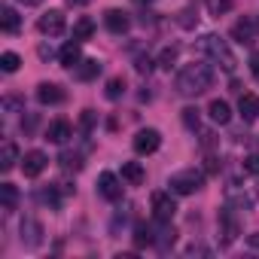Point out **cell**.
<instances>
[{"mask_svg":"<svg viewBox=\"0 0 259 259\" xmlns=\"http://www.w3.org/2000/svg\"><path fill=\"white\" fill-rule=\"evenodd\" d=\"M213 85V67L210 64H186L177 79H174V89L183 95V98H198L204 95L207 89Z\"/></svg>","mask_w":259,"mask_h":259,"instance_id":"obj_1","label":"cell"},{"mask_svg":"<svg viewBox=\"0 0 259 259\" xmlns=\"http://www.w3.org/2000/svg\"><path fill=\"white\" fill-rule=\"evenodd\" d=\"M201 49L210 55V61L213 64H220L226 73H235V55H232V49H229V43L223 40V37H217V34H207L204 37V43H201Z\"/></svg>","mask_w":259,"mask_h":259,"instance_id":"obj_2","label":"cell"},{"mask_svg":"<svg viewBox=\"0 0 259 259\" xmlns=\"http://www.w3.org/2000/svg\"><path fill=\"white\" fill-rule=\"evenodd\" d=\"M171 192H177V195H192V192H198L201 186H204V174L201 171H195V168H183V171H177V174H171Z\"/></svg>","mask_w":259,"mask_h":259,"instance_id":"obj_3","label":"cell"},{"mask_svg":"<svg viewBox=\"0 0 259 259\" xmlns=\"http://www.w3.org/2000/svg\"><path fill=\"white\" fill-rule=\"evenodd\" d=\"M217 226H220V244H232L235 238H238V232H241V223H238V213L232 210V207H223L220 210V220H217Z\"/></svg>","mask_w":259,"mask_h":259,"instance_id":"obj_4","label":"cell"},{"mask_svg":"<svg viewBox=\"0 0 259 259\" xmlns=\"http://www.w3.org/2000/svg\"><path fill=\"white\" fill-rule=\"evenodd\" d=\"M153 217L159 223H171L174 213H177V201L171 198V192H153Z\"/></svg>","mask_w":259,"mask_h":259,"instance_id":"obj_5","label":"cell"},{"mask_svg":"<svg viewBox=\"0 0 259 259\" xmlns=\"http://www.w3.org/2000/svg\"><path fill=\"white\" fill-rule=\"evenodd\" d=\"M37 28H40V34L43 37H61L64 34V13L61 10H49V13H43L40 16V22H37Z\"/></svg>","mask_w":259,"mask_h":259,"instance_id":"obj_6","label":"cell"},{"mask_svg":"<svg viewBox=\"0 0 259 259\" xmlns=\"http://www.w3.org/2000/svg\"><path fill=\"white\" fill-rule=\"evenodd\" d=\"M162 147V135L156 132V128H141V132L135 135V153L141 156H150Z\"/></svg>","mask_w":259,"mask_h":259,"instance_id":"obj_7","label":"cell"},{"mask_svg":"<svg viewBox=\"0 0 259 259\" xmlns=\"http://www.w3.org/2000/svg\"><path fill=\"white\" fill-rule=\"evenodd\" d=\"M98 192H101L107 201H119V198H122V183H119V177H116L113 171H104V174L98 177Z\"/></svg>","mask_w":259,"mask_h":259,"instance_id":"obj_8","label":"cell"},{"mask_svg":"<svg viewBox=\"0 0 259 259\" xmlns=\"http://www.w3.org/2000/svg\"><path fill=\"white\" fill-rule=\"evenodd\" d=\"M46 165H49V159H46V153H40V150L25 153V159H22V171H25V177H40V174L46 171Z\"/></svg>","mask_w":259,"mask_h":259,"instance_id":"obj_9","label":"cell"},{"mask_svg":"<svg viewBox=\"0 0 259 259\" xmlns=\"http://www.w3.org/2000/svg\"><path fill=\"white\" fill-rule=\"evenodd\" d=\"M22 244L25 247H40L43 244V226L34 217H25L22 220Z\"/></svg>","mask_w":259,"mask_h":259,"instance_id":"obj_10","label":"cell"},{"mask_svg":"<svg viewBox=\"0 0 259 259\" xmlns=\"http://www.w3.org/2000/svg\"><path fill=\"white\" fill-rule=\"evenodd\" d=\"M37 101H40L43 107L61 104V101H64V89L55 85V82H40V85H37Z\"/></svg>","mask_w":259,"mask_h":259,"instance_id":"obj_11","label":"cell"},{"mask_svg":"<svg viewBox=\"0 0 259 259\" xmlns=\"http://www.w3.org/2000/svg\"><path fill=\"white\" fill-rule=\"evenodd\" d=\"M70 138H73V128H70L67 119H55V122H49V128H46V141H52V144H64V141H70Z\"/></svg>","mask_w":259,"mask_h":259,"instance_id":"obj_12","label":"cell"},{"mask_svg":"<svg viewBox=\"0 0 259 259\" xmlns=\"http://www.w3.org/2000/svg\"><path fill=\"white\" fill-rule=\"evenodd\" d=\"M104 25H107L110 34H125L128 28H132V19H128L122 10H107L104 13Z\"/></svg>","mask_w":259,"mask_h":259,"instance_id":"obj_13","label":"cell"},{"mask_svg":"<svg viewBox=\"0 0 259 259\" xmlns=\"http://www.w3.org/2000/svg\"><path fill=\"white\" fill-rule=\"evenodd\" d=\"M58 58H61V64L64 67H76L79 61H82V49H79V40H70V43H64L61 46V52H58Z\"/></svg>","mask_w":259,"mask_h":259,"instance_id":"obj_14","label":"cell"},{"mask_svg":"<svg viewBox=\"0 0 259 259\" xmlns=\"http://www.w3.org/2000/svg\"><path fill=\"white\" fill-rule=\"evenodd\" d=\"M253 34H256V25L250 19H238L232 25V40L235 43H253Z\"/></svg>","mask_w":259,"mask_h":259,"instance_id":"obj_15","label":"cell"},{"mask_svg":"<svg viewBox=\"0 0 259 259\" xmlns=\"http://www.w3.org/2000/svg\"><path fill=\"white\" fill-rule=\"evenodd\" d=\"M238 113H241L244 122H253V119L259 116V98H256V95H241V101H238Z\"/></svg>","mask_w":259,"mask_h":259,"instance_id":"obj_16","label":"cell"},{"mask_svg":"<svg viewBox=\"0 0 259 259\" xmlns=\"http://www.w3.org/2000/svg\"><path fill=\"white\" fill-rule=\"evenodd\" d=\"M16 162H19V147L13 141H4V150H0V171L16 168Z\"/></svg>","mask_w":259,"mask_h":259,"instance_id":"obj_17","label":"cell"},{"mask_svg":"<svg viewBox=\"0 0 259 259\" xmlns=\"http://www.w3.org/2000/svg\"><path fill=\"white\" fill-rule=\"evenodd\" d=\"M122 180H128L132 186H141V183L147 180V174H144V168H141L138 162H125V165H122Z\"/></svg>","mask_w":259,"mask_h":259,"instance_id":"obj_18","label":"cell"},{"mask_svg":"<svg viewBox=\"0 0 259 259\" xmlns=\"http://www.w3.org/2000/svg\"><path fill=\"white\" fill-rule=\"evenodd\" d=\"M19 25H22V19H19V13H16L13 7H4V10H0V28H4L7 34H16Z\"/></svg>","mask_w":259,"mask_h":259,"instance_id":"obj_19","label":"cell"},{"mask_svg":"<svg viewBox=\"0 0 259 259\" xmlns=\"http://www.w3.org/2000/svg\"><path fill=\"white\" fill-rule=\"evenodd\" d=\"M98 73H101V61H95V58L76 64V79H79V82H89V79H95Z\"/></svg>","mask_w":259,"mask_h":259,"instance_id":"obj_20","label":"cell"},{"mask_svg":"<svg viewBox=\"0 0 259 259\" xmlns=\"http://www.w3.org/2000/svg\"><path fill=\"white\" fill-rule=\"evenodd\" d=\"M207 113H210V119L217 122V125H226L229 119H232V110H229V104L226 101H210V107H207Z\"/></svg>","mask_w":259,"mask_h":259,"instance_id":"obj_21","label":"cell"},{"mask_svg":"<svg viewBox=\"0 0 259 259\" xmlns=\"http://www.w3.org/2000/svg\"><path fill=\"white\" fill-rule=\"evenodd\" d=\"M0 204H4V210H16L19 204V189L13 183H0Z\"/></svg>","mask_w":259,"mask_h":259,"instance_id":"obj_22","label":"cell"},{"mask_svg":"<svg viewBox=\"0 0 259 259\" xmlns=\"http://www.w3.org/2000/svg\"><path fill=\"white\" fill-rule=\"evenodd\" d=\"M156 247H159V250L174 247V229H171V223H162V229L156 232Z\"/></svg>","mask_w":259,"mask_h":259,"instance_id":"obj_23","label":"cell"},{"mask_svg":"<svg viewBox=\"0 0 259 259\" xmlns=\"http://www.w3.org/2000/svg\"><path fill=\"white\" fill-rule=\"evenodd\" d=\"M92 34H95V22H92V19H79V22L73 25V40L82 43V40H89Z\"/></svg>","mask_w":259,"mask_h":259,"instance_id":"obj_24","label":"cell"},{"mask_svg":"<svg viewBox=\"0 0 259 259\" xmlns=\"http://www.w3.org/2000/svg\"><path fill=\"white\" fill-rule=\"evenodd\" d=\"M122 92H125V79H122V76L107 79V92H104V95H107L110 101H119V98H122Z\"/></svg>","mask_w":259,"mask_h":259,"instance_id":"obj_25","label":"cell"},{"mask_svg":"<svg viewBox=\"0 0 259 259\" xmlns=\"http://www.w3.org/2000/svg\"><path fill=\"white\" fill-rule=\"evenodd\" d=\"M61 168H64V171H79V168H82V156L64 150V153H61Z\"/></svg>","mask_w":259,"mask_h":259,"instance_id":"obj_26","label":"cell"},{"mask_svg":"<svg viewBox=\"0 0 259 259\" xmlns=\"http://www.w3.org/2000/svg\"><path fill=\"white\" fill-rule=\"evenodd\" d=\"M0 67H4V73H16L22 67V58L16 52H4V55H0Z\"/></svg>","mask_w":259,"mask_h":259,"instance_id":"obj_27","label":"cell"},{"mask_svg":"<svg viewBox=\"0 0 259 259\" xmlns=\"http://www.w3.org/2000/svg\"><path fill=\"white\" fill-rule=\"evenodd\" d=\"M177 52H180L177 46L162 49V55H159V67H168V70H171V67H174V61H177Z\"/></svg>","mask_w":259,"mask_h":259,"instance_id":"obj_28","label":"cell"},{"mask_svg":"<svg viewBox=\"0 0 259 259\" xmlns=\"http://www.w3.org/2000/svg\"><path fill=\"white\" fill-rule=\"evenodd\" d=\"M207 10H210V16L229 13V10H232V0H207Z\"/></svg>","mask_w":259,"mask_h":259,"instance_id":"obj_29","label":"cell"},{"mask_svg":"<svg viewBox=\"0 0 259 259\" xmlns=\"http://www.w3.org/2000/svg\"><path fill=\"white\" fill-rule=\"evenodd\" d=\"M244 171H247L250 177H259V156H247V159H244Z\"/></svg>","mask_w":259,"mask_h":259,"instance_id":"obj_30","label":"cell"},{"mask_svg":"<svg viewBox=\"0 0 259 259\" xmlns=\"http://www.w3.org/2000/svg\"><path fill=\"white\" fill-rule=\"evenodd\" d=\"M4 110L7 113H16V110H25V104L19 98H4Z\"/></svg>","mask_w":259,"mask_h":259,"instance_id":"obj_31","label":"cell"},{"mask_svg":"<svg viewBox=\"0 0 259 259\" xmlns=\"http://www.w3.org/2000/svg\"><path fill=\"white\" fill-rule=\"evenodd\" d=\"M183 122H186L189 128H198V110H192V107L183 110Z\"/></svg>","mask_w":259,"mask_h":259,"instance_id":"obj_32","label":"cell"},{"mask_svg":"<svg viewBox=\"0 0 259 259\" xmlns=\"http://www.w3.org/2000/svg\"><path fill=\"white\" fill-rule=\"evenodd\" d=\"M79 125H82V132H89V128L95 125V113H92V110H82V119H79Z\"/></svg>","mask_w":259,"mask_h":259,"instance_id":"obj_33","label":"cell"},{"mask_svg":"<svg viewBox=\"0 0 259 259\" xmlns=\"http://www.w3.org/2000/svg\"><path fill=\"white\" fill-rule=\"evenodd\" d=\"M250 73L259 79V52H253V55H250Z\"/></svg>","mask_w":259,"mask_h":259,"instance_id":"obj_34","label":"cell"},{"mask_svg":"<svg viewBox=\"0 0 259 259\" xmlns=\"http://www.w3.org/2000/svg\"><path fill=\"white\" fill-rule=\"evenodd\" d=\"M150 67H153L150 58H138V70H141V73H150Z\"/></svg>","mask_w":259,"mask_h":259,"instance_id":"obj_35","label":"cell"},{"mask_svg":"<svg viewBox=\"0 0 259 259\" xmlns=\"http://www.w3.org/2000/svg\"><path fill=\"white\" fill-rule=\"evenodd\" d=\"M37 52H40V58H52V49H49V46H46V43H43V46H40V49H37Z\"/></svg>","mask_w":259,"mask_h":259,"instance_id":"obj_36","label":"cell"},{"mask_svg":"<svg viewBox=\"0 0 259 259\" xmlns=\"http://www.w3.org/2000/svg\"><path fill=\"white\" fill-rule=\"evenodd\" d=\"M19 4H22V7H40L43 0H19Z\"/></svg>","mask_w":259,"mask_h":259,"instance_id":"obj_37","label":"cell"},{"mask_svg":"<svg viewBox=\"0 0 259 259\" xmlns=\"http://www.w3.org/2000/svg\"><path fill=\"white\" fill-rule=\"evenodd\" d=\"M250 244H253V247L259 250V232H256V235H250Z\"/></svg>","mask_w":259,"mask_h":259,"instance_id":"obj_38","label":"cell"},{"mask_svg":"<svg viewBox=\"0 0 259 259\" xmlns=\"http://www.w3.org/2000/svg\"><path fill=\"white\" fill-rule=\"evenodd\" d=\"M67 4H85V0H67Z\"/></svg>","mask_w":259,"mask_h":259,"instance_id":"obj_39","label":"cell"},{"mask_svg":"<svg viewBox=\"0 0 259 259\" xmlns=\"http://www.w3.org/2000/svg\"><path fill=\"white\" fill-rule=\"evenodd\" d=\"M138 4H153V0H138Z\"/></svg>","mask_w":259,"mask_h":259,"instance_id":"obj_40","label":"cell"}]
</instances>
